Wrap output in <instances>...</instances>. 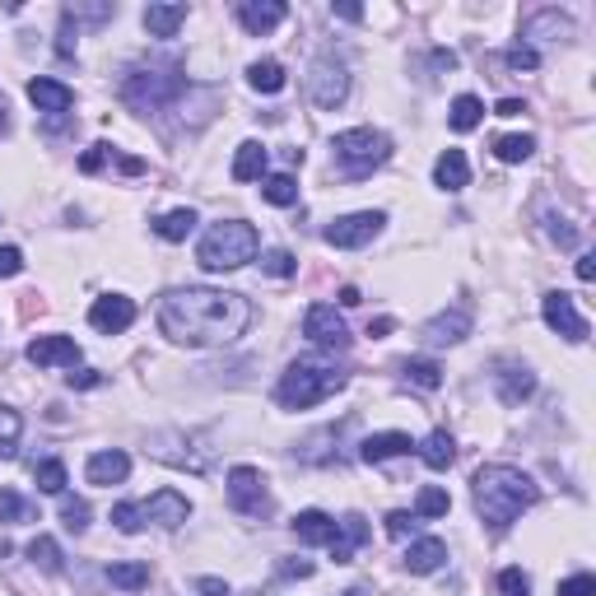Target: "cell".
Returning a JSON list of instances; mask_svg holds the SVG:
<instances>
[{"label": "cell", "mask_w": 596, "mask_h": 596, "mask_svg": "<svg viewBox=\"0 0 596 596\" xmlns=\"http://www.w3.org/2000/svg\"><path fill=\"white\" fill-rule=\"evenodd\" d=\"M112 522H117V531L136 536V531L145 527V513H140V503H117V508H112Z\"/></svg>", "instance_id": "cell-40"}, {"label": "cell", "mask_w": 596, "mask_h": 596, "mask_svg": "<svg viewBox=\"0 0 596 596\" xmlns=\"http://www.w3.org/2000/svg\"><path fill=\"white\" fill-rule=\"evenodd\" d=\"M415 527H420V517H415V513H387V536H392V541L415 536Z\"/></svg>", "instance_id": "cell-44"}, {"label": "cell", "mask_w": 596, "mask_h": 596, "mask_svg": "<svg viewBox=\"0 0 596 596\" xmlns=\"http://www.w3.org/2000/svg\"><path fill=\"white\" fill-rule=\"evenodd\" d=\"M508 66L513 70H536L541 66V56L531 52V47H513V52H508Z\"/></svg>", "instance_id": "cell-47"}, {"label": "cell", "mask_w": 596, "mask_h": 596, "mask_svg": "<svg viewBox=\"0 0 596 596\" xmlns=\"http://www.w3.org/2000/svg\"><path fill=\"white\" fill-rule=\"evenodd\" d=\"M103 159H108V145H94V149H89V154L80 159V168H84V173H98V168H103Z\"/></svg>", "instance_id": "cell-49"}, {"label": "cell", "mask_w": 596, "mask_h": 596, "mask_svg": "<svg viewBox=\"0 0 596 596\" xmlns=\"http://www.w3.org/2000/svg\"><path fill=\"white\" fill-rule=\"evenodd\" d=\"M28 559H33L42 573H61V545H56L52 536H33V541H28Z\"/></svg>", "instance_id": "cell-32"}, {"label": "cell", "mask_w": 596, "mask_h": 596, "mask_svg": "<svg viewBox=\"0 0 596 596\" xmlns=\"http://www.w3.org/2000/svg\"><path fill=\"white\" fill-rule=\"evenodd\" d=\"M494 382H499V401H503V406H522V401L536 392V373H531L527 364H499Z\"/></svg>", "instance_id": "cell-16"}, {"label": "cell", "mask_w": 596, "mask_h": 596, "mask_svg": "<svg viewBox=\"0 0 596 596\" xmlns=\"http://www.w3.org/2000/svg\"><path fill=\"white\" fill-rule=\"evenodd\" d=\"M19 271H24V252L19 247H0V280H10Z\"/></svg>", "instance_id": "cell-46"}, {"label": "cell", "mask_w": 596, "mask_h": 596, "mask_svg": "<svg viewBox=\"0 0 596 596\" xmlns=\"http://www.w3.org/2000/svg\"><path fill=\"white\" fill-rule=\"evenodd\" d=\"M410 434H396V429H387V434H368L364 443H359V457L368 461V466H378V461H392V457H406L410 452Z\"/></svg>", "instance_id": "cell-21"}, {"label": "cell", "mask_w": 596, "mask_h": 596, "mask_svg": "<svg viewBox=\"0 0 596 596\" xmlns=\"http://www.w3.org/2000/svg\"><path fill=\"white\" fill-rule=\"evenodd\" d=\"M494 112H499V117H517V112H527V108H522L517 98H503V103H499V108H494Z\"/></svg>", "instance_id": "cell-52"}, {"label": "cell", "mask_w": 596, "mask_h": 596, "mask_svg": "<svg viewBox=\"0 0 596 596\" xmlns=\"http://www.w3.org/2000/svg\"><path fill=\"white\" fill-rule=\"evenodd\" d=\"M261 196L271 205H294L298 201V182L289 173H266L261 177Z\"/></svg>", "instance_id": "cell-31"}, {"label": "cell", "mask_w": 596, "mask_h": 596, "mask_svg": "<svg viewBox=\"0 0 596 596\" xmlns=\"http://www.w3.org/2000/svg\"><path fill=\"white\" fill-rule=\"evenodd\" d=\"M229 503L238 513H261L266 508V480L257 466H233L229 471Z\"/></svg>", "instance_id": "cell-10"}, {"label": "cell", "mask_w": 596, "mask_h": 596, "mask_svg": "<svg viewBox=\"0 0 596 596\" xmlns=\"http://www.w3.org/2000/svg\"><path fill=\"white\" fill-rule=\"evenodd\" d=\"M0 131H5V98H0Z\"/></svg>", "instance_id": "cell-56"}, {"label": "cell", "mask_w": 596, "mask_h": 596, "mask_svg": "<svg viewBox=\"0 0 596 596\" xmlns=\"http://www.w3.org/2000/svg\"><path fill=\"white\" fill-rule=\"evenodd\" d=\"M345 596H364V592H345Z\"/></svg>", "instance_id": "cell-57"}, {"label": "cell", "mask_w": 596, "mask_h": 596, "mask_svg": "<svg viewBox=\"0 0 596 596\" xmlns=\"http://www.w3.org/2000/svg\"><path fill=\"white\" fill-rule=\"evenodd\" d=\"M196 592L201 596H229V583H224V578H196Z\"/></svg>", "instance_id": "cell-48"}, {"label": "cell", "mask_w": 596, "mask_h": 596, "mask_svg": "<svg viewBox=\"0 0 596 596\" xmlns=\"http://www.w3.org/2000/svg\"><path fill=\"white\" fill-rule=\"evenodd\" d=\"M494 154H499L503 163H527L531 154H536V140L531 136H499L494 140Z\"/></svg>", "instance_id": "cell-36"}, {"label": "cell", "mask_w": 596, "mask_h": 596, "mask_svg": "<svg viewBox=\"0 0 596 596\" xmlns=\"http://www.w3.org/2000/svg\"><path fill=\"white\" fill-rule=\"evenodd\" d=\"M28 359L38 368H75L80 364V345H75V336H38L28 345Z\"/></svg>", "instance_id": "cell-11"}, {"label": "cell", "mask_w": 596, "mask_h": 596, "mask_svg": "<svg viewBox=\"0 0 596 596\" xmlns=\"http://www.w3.org/2000/svg\"><path fill=\"white\" fill-rule=\"evenodd\" d=\"M266 163H271L266 145H257V140H243V145H238V154H233V182H261V177H266Z\"/></svg>", "instance_id": "cell-23"}, {"label": "cell", "mask_w": 596, "mask_h": 596, "mask_svg": "<svg viewBox=\"0 0 596 596\" xmlns=\"http://www.w3.org/2000/svg\"><path fill=\"white\" fill-rule=\"evenodd\" d=\"M0 522H33V503L19 499L14 489H0Z\"/></svg>", "instance_id": "cell-38"}, {"label": "cell", "mask_w": 596, "mask_h": 596, "mask_svg": "<svg viewBox=\"0 0 596 596\" xmlns=\"http://www.w3.org/2000/svg\"><path fill=\"white\" fill-rule=\"evenodd\" d=\"M471 494H475V513H480V522H485L489 531H508L531 503L541 499L536 480H531L527 471H517V466H503V461L475 471Z\"/></svg>", "instance_id": "cell-2"}, {"label": "cell", "mask_w": 596, "mask_h": 596, "mask_svg": "<svg viewBox=\"0 0 596 596\" xmlns=\"http://www.w3.org/2000/svg\"><path fill=\"white\" fill-rule=\"evenodd\" d=\"M247 84H252L257 94H280L289 84V75L280 61H252V66H247Z\"/></svg>", "instance_id": "cell-28"}, {"label": "cell", "mask_w": 596, "mask_h": 596, "mask_svg": "<svg viewBox=\"0 0 596 596\" xmlns=\"http://www.w3.org/2000/svg\"><path fill=\"white\" fill-rule=\"evenodd\" d=\"M434 182L443 191H461L466 182H471V163H466V154H461V149H443V154H438Z\"/></svg>", "instance_id": "cell-25"}, {"label": "cell", "mask_w": 596, "mask_h": 596, "mask_svg": "<svg viewBox=\"0 0 596 596\" xmlns=\"http://www.w3.org/2000/svg\"><path fill=\"white\" fill-rule=\"evenodd\" d=\"M364 541H368V522L359 513H345L336 522V536H331V559H336V564H350L354 550Z\"/></svg>", "instance_id": "cell-19"}, {"label": "cell", "mask_w": 596, "mask_h": 596, "mask_svg": "<svg viewBox=\"0 0 596 596\" xmlns=\"http://www.w3.org/2000/svg\"><path fill=\"white\" fill-rule=\"evenodd\" d=\"M33 480H38V489L42 494H66V461H38V471H33Z\"/></svg>", "instance_id": "cell-34"}, {"label": "cell", "mask_w": 596, "mask_h": 596, "mask_svg": "<svg viewBox=\"0 0 596 596\" xmlns=\"http://www.w3.org/2000/svg\"><path fill=\"white\" fill-rule=\"evenodd\" d=\"M303 336L312 345H326V350H345L350 345V331H345V322H340V312L331 303H312L308 317H303Z\"/></svg>", "instance_id": "cell-8"}, {"label": "cell", "mask_w": 596, "mask_h": 596, "mask_svg": "<svg viewBox=\"0 0 596 596\" xmlns=\"http://www.w3.org/2000/svg\"><path fill=\"white\" fill-rule=\"evenodd\" d=\"M108 583L122 592H140V587H149V569L145 564H108Z\"/></svg>", "instance_id": "cell-33"}, {"label": "cell", "mask_w": 596, "mask_h": 596, "mask_svg": "<svg viewBox=\"0 0 596 596\" xmlns=\"http://www.w3.org/2000/svg\"><path fill=\"white\" fill-rule=\"evenodd\" d=\"M466 336H471V312L466 308L438 312L434 322H424V340H429V345H461Z\"/></svg>", "instance_id": "cell-15"}, {"label": "cell", "mask_w": 596, "mask_h": 596, "mask_svg": "<svg viewBox=\"0 0 596 596\" xmlns=\"http://www.w3.org/2000/svg\"><path fill=\"white\" fill-rule=\"evenodd\" d=\"M578 280H583V285H592V280H596V257H592V252L578 257Z\"/></svg>", "instance_id": "cell-51"}, {"label": "cell", "mask_w": 596, "mask_h": 596, "mask_svg": "<svg viewBox=\"0 0 596 596\" xmlns=\"http://www.w3.org/2000/svg\"><path fill=\"white\" fill-rule=\"evenodd\" d=\"M191 229H196V210H168L163 219H154V233L163 243H182V238H191Z\"/></svg>", "instance_id": "cell-30"}, {"label": "cell", "mask_w": 596, "mask_h": 596, "mask_svg": "<svg viewBox=\"0 0 596 596\" xmlns=\"http://www.w3.org/2000/svg\"><path fill=\"white\" fill-rule=\"evenodd\" d=\"M61 522H66V531H84L89 527V503L84 499H61Z\"/></svg>", "instance_id": "cell-41"}, {"label": "cell", "mask_w": 596, "mask_h": 596, "mask_svg": "<svg viewBox=\"0 0 596 596\" xmlns=\"http://www.w3.org/2000/svg\"><path fill=\"white\" fill-rule=\"evenodd\" d=\"M182 84H177V75H168V80H159V75H131L126 80V103H136V108H154V103H163V98H173Z\"/></svg>", "instance_id": "cell-14"}, {"label": "cell", "mask_w": 596, "mask_h": 596, "mask_svg": "<svg viewBox=\"0 0 596 596\" xmlns=\"http://www.w3.org/2000/svg\"><path fill=\"white\" fill-rule=\"evenodd\" d=\"M382 224H387V215L382 210H359V215H340L326 224V243L331 247H345V252H354V247H368L373 238L382 233Z\"/></svg>", "instance_id": "cell-6"}, {"label": "cell", "mask_w": 596, "mask_h": 596, "mask_svg": "<svg viewBox=\"0 0 596 596\" xmlns=\"http://www.w3.org/2000/svg\"><path fill=\"white\" fill-rule=\"evenodd\" d=\"M345 94H350V75L340 66H331V61H317V70H312V103L317 108H336V103H345Z\"/></svg>", "instance_id": "cell-13"}, {"label": "cell", "mask_w": 596, "mask_h": 596, "mask_svg": "<svg viewBox=\"0 0 596 596\" xmlns=\"http://www.w3.org/2000/svg\"><path fill=\"white\" fill-rule=\"evenodd\" d=\"M406 378L415 382V387H424V392H438V387H443V368H438L434 359H406Z\"/></svg>", "instance_id": "cell-35"}, {"label": "cell", "mask_w": 596, "mask_h": 596, "mask_svg": "<svg viewBox=\"0 0 596 596\" xmlns=\"http://www.w3.org/2000/svg\"><path fill=\"white\" fill-rule=\"evenodd\" d=\"M131 322H136V303L126 294H103V298H94V308H89V326L103 331V336H122Z\"/></svg>", "instance_id": "cell-9"}, {"label": "cell", "mask_w": 596, "mask_h": 596, "mask_svg": "<svg viewBox=\"0 0 596 596\" xmlns=\"http://www.w3.org/2000/svg\"><path fill=\"white\" fill-rule=\"evenodd\" d=\"M447 508H452V499L438 485H424L420 499H415V517H447Z\"/></svg>", "instance_id": "cell-37"}, {"label": "cell", "mask_w": 596, "mask_h": 596, "mask_svg": "<svg viewBox=\"0 0 596 596\" xmlns=\"http://www.w3.org/2000/svg\"><path fill=\"white\" fill-rule=\"evenodd\" d=\"M340 303H345V308H354V303H359V289L345 285V289H340Z\"/></svg>", "instance_id": "cell-55"}, {"label": "cell", "mask_w": 596, "mask_h": 596, "mask_svg": "<svg viewBox=\"0 0 596 596\" xmlns=\"http://www.w3.org/2000/svg\"><path fill=\"white\" fill-rule=\"evenodd\" d=\"M447 559V545L438 536H420V541H410L406 550V569L410 573H438Z\"/></svg>", "instance_id": "cell-24"}, {"label": "cell", "mask_w": 596, "mask_h": 596, "mask_svg": "<svg viewBox=\"0 0 596 596\" xmlns=\"http://www.w3.org/2000/svg\"><path fill=\"white\" fill-rule=\"evenodd\" d=\"M285 14H289L285 0H243L238 5V19H243L247 33H271V28L285 24Z\"/></svg>", "instance_id": "cell-17"}, {"label": "cell", "mask_w": 596, "mask_h": 596, "mask_svg": "<svg viewBox=\"0 0 596 596\" xmlns=\"http://www.w3.org/2000/svg\"><path fill=\"white\" fill-rule=\"evenodd\" d=\"M261 271L275 275V280H285V275H294V257H289L285 247H271V252L261 257Z\"/></svg>", "instance_id": "cell-42"}, {"label": "cell", "mask_w": 596, "mask_h": 596, "mask_svg": "<svg viewBox=\"0 0 596 596\" xmlns=\"http://www.w3.org/2000/svg\"><path fill=\"white\" fill-rule=\"evenodd\" d=\"M294 536L303 545H331V536H336V517L322 513V508H303V513L294 517Z\"/></svg>", "instance_id": "cell-22"}, {"label": "cell", "mask_w": 596, "mask_h": 596, "mask_svg": "<svg viewBox=\"0 0 596 596\" xmlns=\"http://www.w3.org/2000/svg\"><path fill=\"white\" fill-rule=\"evenodd\" d=\"M387 331H392V317H378V322L368 326V336H387Z\"/></svg>", "instance_id": "cell-53"}, {"label": "cell", "mask_w": 596, "mask_h": 596, "mask_svg": "<svg viewBox=\"0 0 596 596\" xmlns=\"http://www.w3.org/2000/svg\"><path fill=\"white\" fill-rule=\"evenodd\" d=\"M28 98H33V108L38 112H70V103H75V89L61 80H47V75H38V80H28Z\"/></svg>", "instance_id": "cell-20"}, {"label": "cell", "mask_w": 596, "mask_h": 596, "mask_svg": "<svg viewBox=\"0 0 596 596\" xmlns=\"http://www.w3.org/2000/svg\"><path fill=\"white\" fill-rule=\"evenodd\" d=\"M559 596H596V578L592 573H573L559 583Z\"/></svg>", "instance_id": "cell-45"}, {"label": "cell", "mask_w": 596, "mask_h": 596, "mask_svg": "<svg viewBox=\"0 0 596 596\" xmlns=\"http://www.w3.org/2000/svg\"><path fill=\"white\" fill-rule=\"evenodd\" d=\"M140 513H145V522H159V527H182L191 517V503H187V494H177V489H159V494H149V499L140 503Z\"/></svg>", "instance_id": "cell-12"}, {"label": "cell", "mask_w": 596, "mask_h": 596, "mask_svg": "<svg viewBox=\"0 0 596 596\" xmlns=\"http://www.w3.org/2000/svg\"><path fill=\"white\" fill-rule=\"evenodd\" d=\"M84 475H89V485H122L126 475H131V457H126L122 447L94 452V457H89V466H84Z\"/></svg>", "instance_id": "cell-18"}, {"label": "cell", "mask_w": 596, "mask_h": 596, "mask_svg": "<svg viewBox=\"0 0 596 596\" xmlns=\"http://www.w3.org/2000/svg\"><path fill=\"white\" fill-rule=\"evenodd\" d=\"M499 596H531V583L522 569H503L499 573Z\"/></svg>", "instance_id": "cell-43"}, {"label": "cell", "mask_w": 596, "mask_h": 596, "mask_svg": "<svg viewBox=\"0 0 596 596\" xmlns=\"http://www.w3.org/2000/svg\"><path fill=\"white\" fill-rule=\"evenodd\" d=\"M345 387V373L336 364H322V359H294L285 368V378L275 387V401L285 410H312L322 406L326 396H336Z\"/></svg>", "instance_id": "cell-3"}, {"label": "cell", "mask_w": 596, "mask_h": 596, "mask_svg": "<svg viewBox=\"0 0 596 596\" xmlns=\"http://www.w3.org/2000/svg\"><path fill=\"white\" fill-rule=\"evenodd\" d=\"M336 14H340V19H364V10H359V5H336Z\"/></svg>", "instance_id": "cell-54"}, {"label": "cell", "mask_w": 596, "mask_h": 596, "mask_svg": "<svg viewBox=\"0 0 596 596\" xmlns=\"http://www.w3.org/2000/svg\"><path fill=\"white\" fill-rule=\"evenodd\" d=\"M187 24V5H149L145 10V28H149V38H173L177 28Z\"/></svg>", "instance_id": "cell-26"}, {"label": "cell", "mask_w": 596, "mask_h": 596, "mask_svg": "<svg viewBox=\"0 0 596 596\" xmlns=\"http://www.w3.org/2000/svg\"><path fill=\"white\" fill-rule=\"evenodd\" d=\"M103 382V373H94V368H80V373H70V387H98Z\"/></svg>", "instance_id": "cell-50"}, {"label": "cell", "mask_w": 596, "mask_h": 596, "mask_svg": "<svg viewBox=\"0 0 596 596\" xmlns=\"http://www.w3.org/2000/svg\"><path fill=\"white\" fill-rule=\"evenodd\" d=\"M447 122H452V131H475V126L485 122V103H480L475 94L452 98V108H447Z\"/></svg>", "instance_id": "cell-29"}, {"label": "cell", "mask_w": 596, "mask_h": 596, "mask_svg": "<svg viewBox=\"0 0 596 596\" xmlns=\"http://www.w3.org/2000/svg\"><path fill=\"white\" fill-rule=\"evenodd\" d=\"M331 149H336V168L345 177H368L378 163H387L392 140L382 136V131H373V126H354V131H340L331 140Z\"/></svg>", "instance_id": "cell-5"}, {"label": "cell", "mask_w": 596, "mask_h": 596, "mask_svg": "<svg viewBox=\"0 0 596 596\" xmlns=\"http://www.w3.org/2000/svg\"><path fill=\"white\" fill-rule=\"evenodd\" d=\"M19 429H24V424H19V415H14L10 406H0V457H10V452H14V443H19Z\"/></svg>", "instance_id": "cell-39"}, {"label": "cell", "mask_w": 596, "mask_h": 596, "mask_svg": "<svg viewBox=\"0 0 596 596\" xmlns=\"http://www.w3.org/2000/svg\"><path fill=\"white\" fill-rule=\"evenodd\" d=\"M257 247H261V238L252 224L224 219L215 229H205L201 247H196V261H201L205 271H238V266H247V261L257 257Z\"/></svg>", "instance_id": "cell-4"}, {"label": "cell", "mask_w": 596, "mask_h": 596, "mask_svg": "<svg viewBox=\"0 0 596 596\" xmlns=\"http://www.w3.org/2000/svg\"><path fill=\"white\" fill-rule=\"evenodd\" d=\"M420 457H424V466H429V471H447V466L457 461V443H452V434H447V429H434V434L420 443Z\"/></svg>", "instance_id": "cell-27"}, {"label": "cell", "mask_w": 596, "mask_h": 596, "mask_svg": "<svg viewBox=\"0 0 596 596\" xmlns=\"http://www.w3.org/2000/svg\"><path fill=\"white\" fill-rule=\"evenodd\" d=\"M247 322H252V303L243 294H229V289L187 285L163 294L159 303V331L173 345H191V350L233 345L247 331Z\"/></svg>", "instance_id": "cell-1"}, {"label": "cell", "mask_w": 596, "mask_h": 596, "mask_svg": "<svg viewBox=\"0 0 596 596\" xmlns=\"http://www.w3.org/2000/svg\"><path fill=\"white\" fill-rule=\"evenodd\" d=\"M541 317H545L550 331H559V336L573 340V345H583L587 340V317L573 308V298L564 294V289H550V294L541 298Z\"/></svg>", "instance_id": "cell-7"}]
</instances>
